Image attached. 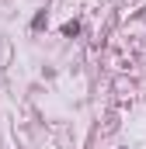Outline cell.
<instances>
[{"instance_id": "obj_1", "label": "cell", "mask_w": 146, "mask_h": 149, "mask_svg": "<svg viewBox=\"0 0 146 149\" xmlns=\"http://www.w3.org/2000/svg\"><path fill=\"white\" fill-rule=\"evenodd\" d=\"M63 35H66V38L80 35V21H66V24H63Z\"/></svg>"}]
</instances>
